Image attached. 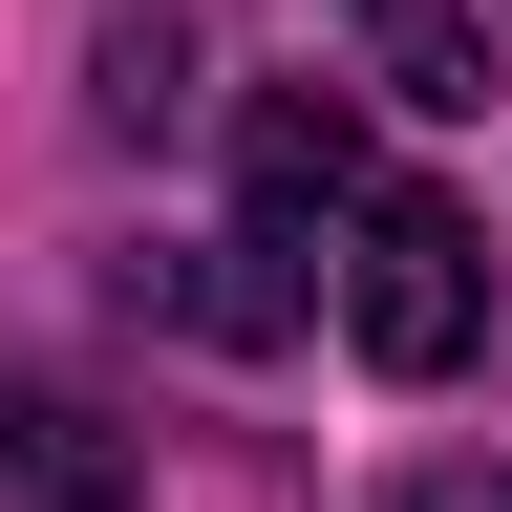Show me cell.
Wrapping results in <instances>:
<instances>
[{
	"mask_svg": "<svg viewBox=\"0 0 512 512\" xmlns=\"http://www.w3.org/2000/svg\"><path fill=\"white\" fill-rule=\"evenodd\" d=\"M384 512H512V470H406Z\"/></svg>",
	"mask_w": 512,
	"mask_h": 512,
	"instance_id": "52a82bcc",
	"label": "cell"
},
{
	"mask_svg": "<svg viewBox=\"0 0 512 512\" xmlns=\"http://www.w3.org/2000/svg\"><path fill=\"white\" fill-rule=\"evenodd\" d=\"M128 299H171L192 342H278V320H299V278H278V235H214V256H171V278L128 256Z\"/></svg>",
	"mask_w": 512,
	"mask_h": 512,
	"instance_id": "5b68a950",
	"label": "cell"
},
{
	"mask_svg": "<svg viewBox=\"0 0 512 512\" xmlns=\"http://www.w3.org/2000/svg\"><path fill=\"white\" fill-rule=\"evenodd\" d=\"M235 192H256V235H278V256L342 235L363 192H384V171H363V107H342V86H256V107H235Z\"/></svg>",
	"mask_w": 512,
	"mask_h": 512,
	"instance_id": "7a4b0ae2",
	"label": "cell"
},
{
	"mask_svg": "<svg viewBox=\"0 0 512 512\" xmlns=\"http://www.w3.org/2000/svg\"><path fill=\"white\" fill-rule=\"evenodd\" d=\"M342 342L384 384H448L491 342V235L448 214V192H363V214H342Z\"/></svg>",
	"mask_w": 512,
	"mask_h": 512,
	"instance_id": "6da1fadb",
	"label": "cell"
},
{
	"mask_svg": "<svg viewBox=\"0 0 512 512\" xmlns=\"http://www.w3.org/2000/svg\"><path fill=\"white\" fill-rule=\"evenodd\" d=\"M192 107V43L171 22H107V128H171Z\"/></svg>",
	"mask_w": 512,
	"mask_h": 512,
	"instance_id": "8992f818",
	"label": "cell"
},
{
	"mask_svg": "<svg viewBox=\"0 0 512 512\" xmlns=\"http://www.w3.org/2000/svg\"><path fill=\"white\" fill-rule=\"evenodd\" d=\"M363 64H384V107H491V22L470 0H342Z\"/></svg>",
	"mask_w": 512,
	"mask_h": 512,
	"instance_id": "277c9868",
	"label": "cell"
},
{
	"mask_svg": "<svg viewBox=\"0 0 512 512\" xmlns=\"http://www.w3.org/2000/svg\"><path fill=\"white\" fill-rule=\"evenodd\" d=\"M0 491L22 512H150V448H128L86 384H0Z\"/></svg>",
	"mask_w": 512,
	"mask_h": 512,
	"instance_id": "3957f363",
	"label": "cell"
}]
</instances>
